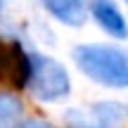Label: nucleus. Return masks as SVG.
Wrapping results in <instances>:
<instances>
[{
	"instance_id": "6e6552de",
	"label": "nucleus",
	"mask_w": 128,
	"mask_h": 128,
	"mask_svg": "<svg viewBox=\"0 0 128 128\" xmlns=\"http://www.w3.org/2000/svg\"><path fill=\"white\" fill-rule=\"evenodd\" d=\"M0 128H22V126H17V121H10V119L0 116Z\"/></svg>"
},
{
	"instance_id": "1a4fd4ad",
	"label": "nucleus",
	"mask_w": 128,
	"mask_h": 128,
	"mask_svg": "<svg viewBox=\"0 0 128 128\" xmlns=\"http://www.w3.org/2000/svg\"><path fill=\"white\" fill-rule=\"evenodd\" d=\"M126 2H128V0H126Z\"/></svg>"
},
{
	"instance_id": "f03ea898",
	"label": "nucleus",
	"mask_w": 128,
	"mask_h": 128,
	"mask_svg": "<svg viewBox=\"0 0 128 128\" xmlns=\"http://www.w3.org/2000/svg\"><path fill=\"white\" fill-rule=\"evenodd\" d=\"M31 64H33V71H31L28 90L36 95V100L57 102V100H62V97L69 95L71 81H69L66 69L57 60L43 57V55H31Z\"/></svg>"
},
{
	"instance_id": "7ed1b4c3",
	"label": "nucleus",
	"mask_w": 128,
	"mask_h": 128,
	"mask_svg": "<svg viewBox=\"0 0 128 128\" xmlns=\"http://www.w3.org/2000/svg\"><path fill=\"white\" fill-rule=\"evenodd\" d=\"M31 55L22 48L19 40L0 38V88L22 90L31 83Z\"/></svg>"
},
{
	"instance_id": "423d86ee",
	"label": "nucleus",
	"mask_w": 128,
	"mask_h": 128,
	"mask_svg": "<svg viewBox=\"0 0 128 128\" xmlns=\"http://www.w3.org/2000/svg\"><path fill=\"white\" fill-rule=\"evenodd\" d=\"M43 7L57 19V22L66 24V26H83L88 17L86 10V0H40Z\"/></svg>"
},
{
	"instance_id": "f257e3e1",
	"label": "nucleus",
	"mask_w": 128,
	"mask_h": 128,
	"mask_svg": "<svg viewBox=\"0 0 128 128\" xmlns=\"http://www.w3.org/2000/svg\"><path fill=\"white\" fill-rule=\"evenodd\" d=\"M74 62L78 71L86 74L97 86L116 88V90L128 88V52L124 48L86 43L74 50Z\"/></svg>"
},
{
	"instance_id": "20e7f679",
	"label": "nucleus",
	"mask_w": 128,
	"mask_h": 128,
	"mask_svg": "<svg viewBox=\"0 0 128 128\" xmlns=\"http://www.w3.org/2000/svg\"><path fill=\"white\" fill-rule=\"evenodd\" d=\"M69 128H119L126 121V107L119 102H97L66 112Z\"/></svg>"
},
{
	"instance_id": "0eeeda50",
	"label": "nucleus",
	"mask_w": 128,
	"mask_h": 128,
	"mask_svg": "<svg viewBox=\"0 0 128 128\" xmlns=\"http://www.w3.org/2000/svg\"><path fill=\"white\" fill-rule=\"evenodd\" d=\"M22 128H55V126H50L48 121H40V119H26L22 121Z\"/></svg>"
},
{
	"instance_id": "39448f33",
	"label": "nucleus",
	"mask_w": 128,
	"mask_h": 128,
	"mask_svg": "<svg viewBox=\"0 0 128 128\" xmlns=\"http://www.w3.org/2000/svg\"><path fill=\"white\" fill-rule=\"evenodd\" d=\"M90 12L100 28L107 31L112 38H128V24L112 0H90Z\"/></svg>"
}]
</instances>
